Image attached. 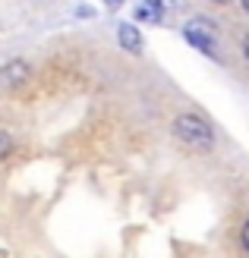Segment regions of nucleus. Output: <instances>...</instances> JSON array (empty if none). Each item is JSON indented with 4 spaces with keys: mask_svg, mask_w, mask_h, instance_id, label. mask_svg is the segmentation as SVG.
Listing matches in <instances>:
<instances>
[{
    "mask_svg": "<svg viewBox=\"0 0 249 258\" xmlns=\"http://www.w3.org/2000/svg\"><path fill=\"white\" fill-rule=\"evenodd\" d=\"M240 242H243V249L249 252V221L243 224V230H240Z\"/></svg>",
    "mask_w": 249,
    "mask_h": 258,
    "instance_id": "obj_8",
    "label": "nucleus"
},
{
    "mask_svg": "<svg viewBox=\"0 0 249 258\" xmlns=\"http://www.w3.org/2000/svg\"><path fill=\"white\" fill-rule=\"evenodd\" d=\"M243 54H246V60H249V35L243 38Z\"/></svg>",
    "mask_w": 249,
    "mask_h": 258,
    "instance_id": "obj_10",
    "label": "nucleus"
},
{
    "mask_svg": "<svg viewBox=\"0 0 249 258\" xmlns=\"http://www.w3.org/2000/svg\"><path fill=\"white\" fill-rule=\"evenodd\" d=\"M174 136L183 142V145H189L195 151H208L215 145V136H212V126L205 120L192 117V113H183V117L174 120Z\"/></svg>",
    "mask_w": 249,
    "mask_h": 258,
    "instance_id": "obj_1",
    "label": "nucleus"
},
{
    "mask_svg": "<svg viewBox=\"0 0 249 258\" xmlns=\"http://www.w3.org/2000/svg\"><path fill=\"white\" fill-rule=\"evenodd\" d=\"M243 10H246V13H249V0H243Z\"/></svg>",
    "mask_w": 249,
    "mask_h": 258,
    "instance_id": "obj_11",
    "label": "nucleus"
},
{
    "mask_svg": "<svg viewBox=\"0 0 249 258\" xmlns=\"http://www.w3.org/2000/svg\"><path fill=\"white\" fill-rule=\"evenodd\" d=\"M148 4H155L158 10H170V7H177L180 0H148Z\"/></svg>",
    "mask_w": 249,
    "mask_h": 258,
    "instance_id": "obj_7",
    "label": "nucleus"
},
{
    "mask_svg": "<svg viewBox=\"0 0 249 258\" xmlns=\"http://www.w3.org/2000/svg\"><path fill=\"white\" fill-rule=\"evenodd\" d=\"M10 145H13V142H10V136L4 133V129H0V158H4V154L10 151Z\"/></svg>",
    "mask_w": 249,
    "mask_h": 258,
    "instance_id": "obj_6",
    "label": "nucleus"
},
{
    "mask_svg": "<svg viewBox=\"0 0 249 258\" xmlns=\"http://www.w3.org/2000/svg\"><path fill=\"white\" fill-rule=\"evenodd\" d=\"M117 38H120V47L133 50V54H139V50H142V35H139L136 25L120 22V25H117Z\"/></svg>",
    "mask_w": 249,
    "mask_h": 258,
    "instance_id": "obj_3",
    "label": "nucleus"
},
{
    "mask_svg": "<svg viewBox=\"0 0 249 258\" xmlns=\"http://www.w3.org/2000/svg\"><path fill=\"white\" fill-rule=\"evenodd\" d=\"M25 76H29V70H25V63H19V60H13L10 67L4 70V79H7V82H13V85H16V82H22Z\"/></svg>",
    "mask_w": 249,
    "mask_h": 258,
    "instance_id": "obj_5",
    "label": "nucleus"
},
{
    "mask_svg": "<svg viewBox=\"0 0 249 258\" xmlns=\"http://www.w3.org/2000/svg\"><path fill=\"white\" fill-rule=\"evenodd\" d=\"M136 19H142V22H161L164 19V10H158L155 4H148V0H145V4L136 7Z\"/></svg>",
    "mask_w": 249,
    "mask_h": 258,
    "instance_id": "obj_4",
    "label": "nucleus"
},
{
    "mask_svg": "<svg viewBox=\"0 0 249 258\" xmlns=\"http://www.w3.org/2000/svg\"><path fill=\"white\" fill-rule=\"evenodd\" d=\"M183 35H186V41L192 47H199L205 50V54H212L215 57V44H218V25L212 19H205V16H195L189 19L186 25H183Z\"/></svg>",
    "mask_w": 249,
    "mask_h": 258,
    "instance_id": "obj_2",
    "label": "nucleus"
},
{
    "mask_svg": "<svg viewBox=\"0 0 249 258\" xmlns=\"http://www.w3.org/2000/svg\"><path fill=\"white\" fill-rule=\"evenodd\" d=\"M215 4H230V0H215Z\"/></svg>",
    "mask_w": 249,
    "mask_h": 258,
    "instance_id": "obj_12",
    "label": "nucleus"
},
{
    "mask_svg": "<svg viewBox=\"0 0 249 258\" xmlns=\"http://www.w3.org/2000/svg\"><path fill=\"white\" fill-rule=\"evenodd\" d=\"M104 4H108L111 10H117V7H123V0H104Z\"/></svg>",
    "mask_w": 249,
    "mask_h": 258,
    "instance_id": "obj_9",
    "label": "nucleus"
}]
</instances>
